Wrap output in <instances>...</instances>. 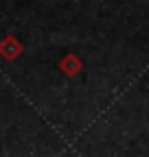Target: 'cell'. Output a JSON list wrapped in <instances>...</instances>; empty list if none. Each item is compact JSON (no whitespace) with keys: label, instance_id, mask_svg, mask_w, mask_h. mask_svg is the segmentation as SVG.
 <instances>
[{"label":"cell","instance_id":"obj_2","mask_svg":"<svg viewBox=\"0 0 149 157\" xmlns=\"http://www.w3.org/2000/svg\"><path fill=\"white\" fill-rule=\"evenodd\" d=\"M79 68H81V63H79V59L74 57V55H68V57L62 59V70H64L68 76H74V74L79 72Z\"/></svg>","mask_w":149,"mask_h":157},{"label":"cell","instance_id":"obj_1","mask_svg":"<svg viewBox=\"0 0 149 157\" xmlns=\"http://www.w3.org/2000/svg\"><path fill=\"white\" fill-rule=\"evenodd\" d=\"M22 52V44L18 42L13 35H7L5 39H0V57L5 61H15Z\"/></svg>","mask_w":149,"mask_h":157}]
</instances>
